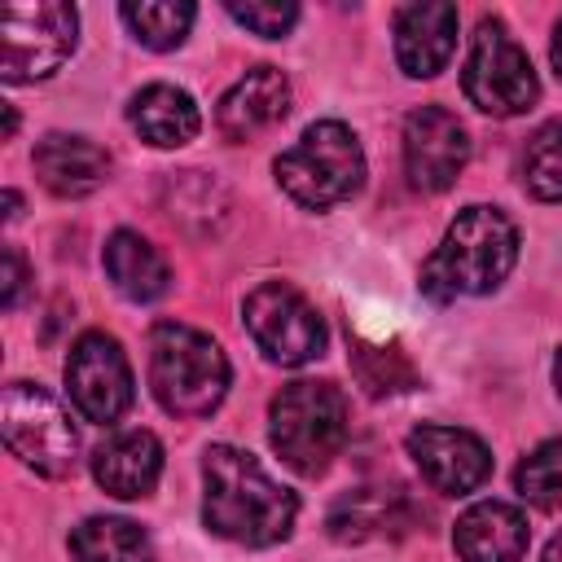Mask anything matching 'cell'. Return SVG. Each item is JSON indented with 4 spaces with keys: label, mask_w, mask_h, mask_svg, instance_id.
<instances>
[{
    "label": "cell",
    "mask_w": 562,
    "mask_h": 562,
    "mask_svg": "<svg viewBox=\"0 0 562 562\" xmlns=\"http://www.w3.org/2000/svg\"><path fill=\"white\" fill-rule=\"evenodd\" d=\"M404 443H408L413 465L422 470V479H426L435 492L465 496V492L483 487L487 474H492V452H487V443H483L474 430L422 422V426L408 430Z\"/></svg>",
    "instance_id": "obj_12"
},
{
    "label": "cell",
    "mask_w": 562,
    "mask_h": 562,
    "mask_svg": "<svg viewBox=\"0 0 562 562\" xmlns=\"http://www.w3.org/2000/svg\"><path fill=\"white\" fill-rule=\"evenodd\" d=\"M452 549L461 562H518L527 553V518L509 501H474L452 527Z\"/></svg>",
    "instance_id": "obj_17"
},
{
    "label": "cell",
    "mask_w": 562,
    "mask_h": 562,
    "mask_svg": "<svg viewBox=\"0 0 562 562\" xmlns=\"http://www.w3.org/2000/svg\"><path fill=\"white\" fill-rule=\"evenodd\" d=\"M457 48V4L422 0L395 13V61L413 79H430Z\"/></svg>",
    "instance_id": "obj_14"
},
{
    "label": "cell",
    "mask_w": 562,
    "mask_h": 562,
    "mask_svg": "<svg viewBox=\"0 0 562 562\" xmlns=\"http://www.w3.org/2000/svg\"><path fill=\"white\" fill-rule=\"evenodd\" d=\"M26 281H31L26 259H22L13 246H4V255H0V303H4V307H18V303H22Z\"/></svg>",
    "instance_id": "obj_26"
},
{
    "label": "cell",
    "mask_w": 562,
    "mask_h": 562,
    "mask_svg": "<svg viewBox=\"0 0 562 562\" xmlns=\"http://www.w3.org/2000/svg\"><path fill=\"white\" fill-rule=\"evenodd\" d=\"M299 496L277 483L250 452L211 443L202 452V522L246 549H268L290 536Z\"/></svg>",
    "instance_id": "obj_1"
},
{
    "label": "cell",
    "mask_w": 562,
    "mask_h": 562,
    "mask_svg": "<svg viewBox=\"0 0 562 562\" xmlns=\"http://www.w3.org/2000/svg\"><path fill=\"white\" fill-rule=\"evenodd\" d=\"M277 184L307 211H329L360 193L364 184V149L356 132L338 119H321L303 127V136L272 162Z\"/></svg>",
    "instance_id": "obj_5"
},
{
    "label": "cell",
    "mask_w": 562,
    "mask_h": 562,
    "mask_svg": "<svg viewBox=\"0 0 562 562\" xmlns=\"http://www.w3.org/2000/svg\"><path fill=\"white\" fill-rule=\"evenodd\" d=\"M544 562H562V531L549 540V549H544Z\"/></svg>",
    "instance_id": "obj_28"
},
{
    "label": "cell",
    "mask_w": 562,
    "mask_h": 562,
    "mask_svg": "<svg viewBox=\"0 0 562 562\" xmlns=\"http://www.w3.org/2000/svg\"><path fill=\"white\" fill-rule=\"evenodd\" d=\"M13 127H18V114L4 105V136H13Z\"/></svg>",
    "instance_id": "obj_31"
},
{
    "label": "cell",
    "mask_w": 562,
    "mask_h": 562,
    "mask_svg": "<svg viewBox=\"0 0 562 562\" xmlns=\"http://www.w3.org/2000/svg\"><path fill=\"white\" fill-rule=\"evenodd\" d=\"M461 88H465L470 105L492 114V119H514V114H527L536 105L540 79L501 18H483L474 26Z\"/></svg>",
    "instance_id": "obj_7"
},
{
    "label": "cell",
    "mask_w": 562,
    "mask_h": 562,
    "mask_svg": "<svg viewBox=\"0 0 562 562\" xmlns=\"http://www.w3.org/2000/svg\"><path fill=\"white\" fill-rule=\"evenodd\" d=\"M391 505H400V492L391 487H364V492H351L334 505L329 514V531L338 540H364V536H382L391 527Z\"/></svg>",
    "instance_id": "obj_23"
},
{
    "label": "cell",
    "mask_w": 562,
    "mask_h": 562,
    "mask_svg": "<svg viewBox=\"0 0 562 562\" xmlns=\"http://www.w3.org/2000/svg\"><path fill=\"white\" fill-rule=\"evenodd\" d=\"M241 321L255 338V347L285 369H299L325 351V321L316 307L285 281H263L246 294Z\"/></svg>",
    "instance_id": "obj_9"
},
{
    "label": "cell",
    "mask_w": 562,
    "mask_h": 562,
    "mask_svg": "<svg viewBox=\"0 0 562 562\" xmlns=\"http://www.w3.org/2000/svg\"><path fill=\"white\" fill-rule=\"evenodd\" d=\"M79 13L61 0H9L0 9V79L35 83L75 53Z\"/></svg>",
    "instance_id": "obj_6"
},
{
    "label": "cell",
    "mask_w": 562,
    "mask_h": 562,
    "mask_svg": "<svg viewBox=\"0 0 562 562\" xmlns=\"http://www.w3.org/2000/svg\"><path fill=\"white\" fill-rule=\"evenodd\" d=\"M119 18L127 22V31L145 44V48H154V53H167V48H176V44H184V35H189V26H193V18H198V9L193 4H184V0H127L123 9H119Z\"/></svg>",
    "instance_id": "obj_21"
},
{
    "label": "cell",
    "mask_w": 562,
    "mask_h": 562,
    "mask_svg": "<svg viewBox=\"0 0 562 562\" xmlns=\"http://www.w3.org/2000/svg\"><path fill=\"white\" fill-rule=\"evenodd\" d=\"M514 487L527 505L562 509V439H544L540 448H531L514 470Z\"/></svg>",
    "instance_id": "obj_24"
},
{
    "label": "cell",
    "mask_w": 562,
    "mask_h": 562,
    "mask_svg": "<svg viewBox=\"0 0 562 562\" xmlns=\"http://www.w3.org/2000/svg\"><path fill=\"white\" fill-rule=\"evenodd\" d=\"M268 439L290 470L307 479L325 474L347 443V395L321 378L281 386L268 404Z\"/></svg>",
    "instance_id": "obj_4"
},
{
    "label": "cell",
    "mask_w": 562,
    "mask_h": 562,
    "mask_svg": "<svg viewBox=\"0 0 562 562\" xmlns=\"http://www.w3.org/2000/svg\"><path fill=\"white\" fill-rule=\"evenodd\" d=\"M228 18L241 22L246 31L263 35V40H281L299 22V4H290V0H246V4H237L233 0L228 4Z\"/></svg>",
    "instance_id": "obj_25"
},
{
    "label": "cell",
    "mask_w": 562,
    "mask_h": 562,
    "mask_svg": "<svg viewBox=\"0 0 562 562\" xmlns=\"http://www.w3.org/2000/svg\"><path fill=\"white\" fill-rule=\"evenodd\" d=\"M70 553L75 562H154L149 536L132 518L114 514H92L70 531Z\"/></svg>",
    "instance_id": "obj_20"
},
{
    "label": "cell",
    "mask_w": 562,
    "mask_h": 562,
    "mask_svg": "<svg viewBox=\"0 0 562 562\" xmlns=\"http://www.w3.org/2000/svg\"><path fill=\"white\" fill-rule=\"evenodd\" d=\"M92 479L119 496V501H140L158 487L162 479V443L149 430H114L97 452H92Z\"/></svg>",
    "instance_id": "obj_16"
},
{
    "label": "cell",
    "mask_w": 562,
    "mask_h": 562,
    "mask_svg": "<svg viewBox=\"0 0 562 562\" xmlns=\"http://www.w3.org/2000/svg\"><path fill=\"white\" fill-rule=\"evenodd\" d=\"M522 184L540 202H562V119H549L527 136Z\"/></svg>",
    "instance_id": "obj_22"
},
{
    "label": "cell",
    "mask_w": 562,
    "mask_h": 562,
    "mask_svg": "<svg viewBox=\"0 0 562 562\" xmlns=\"http://www.w3.org/2000/svg\"><path fill=\"white\" fill-rule=\"evenodd\" d=\"M549 57H553V70H558V79H562V18L553 22V40H549Z\"/></svg>",
    "instance_id": "obj_27"
},
{
    "label": "cell",
    "mask_w": 562,
    "mask_h": 562,
    "mask_svg": "<svg viewBox=\"0 0 562 562\" xmlns=\"http://www.w3.org/2000/svg\"><path fill=\"white\" fill-rule=\"evenodd\" d=\"M4 206H9V211H4V220H13V215H18V206H22V198L9 189V193H4Z\"/></svg>",
    "instance_id": "obj_29"
},
{
    "label": "cell",
    "mask_w": 562,
    "mask_h": 562,
    "mask_svg": "<svg viewBox=\"0 0 562 562\" xmlns=\"http://www.w3.org/2000/svg\"><path fill=\"white\" fill-rule=\"evenodd\" d=\"M0 435L4 448L31 465L35 474L61 479L79 461V435L70 426V413L35 382H9L0 395Z\"/></svg>",
    "instance_id": "obj_8"
},
{
    "label": "cell",
    "mask_w": 562,
    "mask_h": 562,
    "mask_svg": "<svg viewBox=\"0 0 562 562\" xmlns=\"http://www.w3.org/2000/svg\"><path fill=\"white\" fill-rule=\"evenodd\" d=\"M31 162L40 184L57 198H88L110 180V154L97 140L70 136V132H48L35 145Z\"/></svg>",
    "instance_id": "obj_15"
},
{
    "label": "cell",
    "mask_w": 562,
    "mask_h": 562,
    "mask_svg": "<svg viewBox=\"0 0 562 562\" xmlns=\"http://www.w3.org/2000/svg\"><path fill=\"white\" fill-rule=\"evenodd\" d=\"M101 263H105V277L114 281V290L132 303H154L171 285V268H167L162 250L154 241H145L140 233H132V228L110 233Z\"/></svg>",
    "instance_id": "obj_18"
},
{
    "label": "cell",
    "mask_w": 562,
    "mask_h": 562,
    "mask_svg": "<svg viewBox=\"0 0 562 562\" xmlns=\"http://www.w3.org/2000/svg\"><path fill=\"white\" fill-rule=\"evenodd\" d=\"M149 391L171 417H206L228 395V356L211 334L162 321L149 334Z\"/></svg>",
    "instance_id": "obj_3"
},
{
    "label": "cell",
    "mask_w": 562,
    "mask_h": 562,
    "mask_svg": "<svg viewBox=\"0 0 562 562\" xmlns=\"http://www.w3.org/2000/svg\"><path fill=\"white\" fill-rule=\"evenodd\" d=\"M470 162V132L443 105H422L404 119V176L417 193H443Z\"/></svg>",
    "instance_id": "obj_11"
},
{
    "label": "cell",
    "mask_w": 562,
    "mask_h": 562,
    "mask_svg": "<svg viewBox=\"0 0 562 562\" xmlns=\"http://www.w3.org/2000/svg\"><path fill=\"white\" fill-rule=\"evenodd\" d=\"M285 114H290V79L277 66H255L220 97L215 127L224 132V140L241 145L277 127Z\"/></svg>",
    "instance_id": "obj_13"
},
{
    "label": "cell",
    "mask_w": 562,
    "mask_h": 562,
    "mask_svg": "<svg viewBox=\"0 0 562 562\" xmlns=\"http://www.w3.org/2000/svg\"><path fill=\"white\" fill-rule=\"evenodd\" d=\"M66 391H70V404L79 408V417H88L97 426L119 422L136 395L132 364H127L119 338H110L101 329L79 334L66 356Z\"/></svg>",
    "instance_id": "obj_10"
},
{
    "label": "cell",
    "mask_w": 562,
    "mask_h": 562,
    "mask_svg": "<svg viewBox=\"0 0 562 562\" xmlns=\"http://www.w3.org/2000/svg\"><path fill=\"white\" fill-rule=\"evenodd\" d=\"M553 386H558V395H562V347H558V356H553Z\"/></svg>",
    "instance_id": "obj_30"
},
{
    "label": "cell",
    "mask_w": 562,
    "mask_h": 562,
    "mask_svg": "<svg viewBox=\"0 0 562 562\" xmlns=\"http://www.w3.org/2000/svg\"><path fill=\"white\" fill-rule=\"evenodd\" d=\"M518 263V228L496 206H465L422 268V294L448 303L457 294H492Z\"/></svg>",
    "instance_id": "obj_2"
},
{
    "label": "cell",
    "mask_w": 562,
    "mask_h": 562,
    "mask_svg": "<svg viewBox=\"0 0 562 562\" xmlns=\"http://www.w3.org/2000/svg\"><path fill=\"white\" fill-rule=\"evenodd\" d=\"M127 123L140 132V140L158 145V149H176L189 145L202 127V114L193 105V97L176 83H149L132 97L127 105Z\"/></svg>",
    "instance_id": "obj_19"
}]
</instances>
